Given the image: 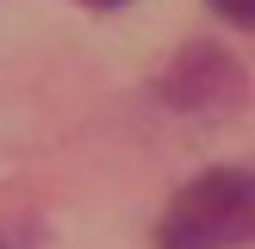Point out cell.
Segmentation results:
<instances>
[{
    "label": "cell",
    "mask_w": 255,
    "mask_h": 249,
    "mask_svg": "<svg viewBox=\"0 0 255 249\" xmlns=\"http://www.w3.org/2000/svg\"><path fill=\"white\" fill-rule=\"evenodd\" d=\"M156 94H162V106L187 112V119H231V112L243 106L249 81H243V69H237V56H224L218 44H187L181 56L162 69Z\"/></svg>",
    "instance_id": "obj_2"
},
{
    "label": "cell",
    "mask_w": 255,
    "mask_h": 249,
    "mask_svg": "<svg viewBox=\"0 0 255 249\" xmlns=\"http://www.w3.org/2000/svg\"><path fill=\"white\" fill-rule=\"evenodd\" d=\"M206 6H212V12H224L231 25H249V31H255V0H206Z\"/></svg>",
    "instance_id": "obj_3"
},
{
    "label": "cell",
    "mask_w": 255,
    "mask_h": 249,
    "mask_svg": "<svg viewBox=\"0 0 255 249\" xmlns=\"http://www.w3.org/2000/svg\"><path fill=\"white\" fill-rule=\"evenodd\" d=\"M81 6H125V0H81Z\"/></svg>",
    "instance_id": "obj_5"
},
{
    "label": "cell",
    "mask_w": 255,
    "mask_h": 249,
    "mask_svg": "<svg viewBox=\"0 0 255 249\" xmlns=\"http://www.w3.org/2000/svg\"><path fill=\"white\" fill-rule=\"evenodd\" d=\"M255 243V168H206L156 218V249H249Z\"/></svg>",
    "instance_id": "obj_1"
},
{
    "label": "cell",
    "mask_w": 255,
    "mask_h": 249,
    "mask_svg": "<svg viewBox=\"0 0 255 249\" xmlns=\"http://www.w3.org/2000/svg\"><path fill=\"white\" fill-rule=\"evenodd\" d=\"M0 249H31V243H25L19 231H0Z\"/></svg>",
    "instance_id": "obj_4"
}]
</instances>
